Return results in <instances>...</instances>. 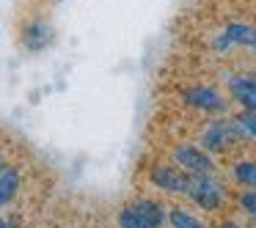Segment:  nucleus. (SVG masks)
Returning <instances> with one entry per match:
<instances>
[{
	"instance_id": "nucleus-1",
	"label": "nucleus",
	"mask_w": 256,
	"mask_h": 228,
	"mask_svg": "<svg viewBox=\"0 0 256 228\" xmlns=\"http://www.w3.org/2000/svg\"><path fill=\"white\" fill-rule=\"evenodd\" d=\"M118 228H166L168 209L157 198H135L118 209Z\"/></svg>"
},
{
	"instance_id": "nucleus-2",
	"label": "nucleus",
	"mask_w": 256,
	"mask_h": 228,
	"mask_svg": "<svg viewBox=\"0 0 256 228\" xmlns=\"http://www.w3.org/2000/svg\"><path fill=\"white\" fill-rule=\"evenodd\" d=\"M184 195L204 212L223 209V201H226L223 182L215 176V173H196V176H190L188 179V193Z\"/></svg>"
},
{
	"instance_id": "nucleus-3",
	"label": "nucleus",
	"mask_w": 256,
	"mask_h": 228,
	"mask_svg": "<svg viewBox=\"0 0 256 228\" xmlns=\"http://www.w3.org/2000/svg\"><path fill=\"white\" fill-rule=\"evenodd\" d=\"M245 143V135L242 129H240V124L234 121V118H215V121H210L204 129H201V149H206L210 154H215V151H226L232 149V146H240Z\"/></svg>"
},
{
	"instance_id": "nucleus-4",
	"label": "nucleus",
	"mask_w": 256,
	"mask_h": 228,
	"mask_svg": "<svg viewBox=\"0 0 256 228\" xmlns=\"http://www.w3.org/2000/svg\"><path fill=\"white\" fill-rule=\"evenodd\" d=\"M171 160L179 171H184L188 176L196 173H215V157L206 149H201L198 143H176L171 149Z\"/></svg>"
},
{
	"instance_id": "nucleus-5",
	"label": "nucleus",
	"mask_w": 256,
	"mask_h": 228,
	"mask_svg": "<svg viewBox=\"0 0 256 228\" xmlns=\"http://www.w3.org/2000/svg\"><path fill=\"white\" fill-rule=\"evenodd\" d=\"M182 99H184V105L196 107L201 113H226L228 110V99L215 85H204V83L188 85V88H182Z\"/></svg>"
},
{
	"instance_id": "nucleus-6",
	"label": "nucleus",
	"mask_w": 256,
	"mask_h": 228,
	"mask_svg": "<svg viewBox=\"0 0 256 228\" xmlns=\"http://www.w3.org/2000/svg\"><path fill=\"white\" fill-rule=\"evenodd\" d=\"M188 173L179 171L176 165H168V162H157L149 168V182L152 187H157L160 193H171V195H184L188 193Z\"/></svg>"
},
{
	"instance_id": "nucleus-7",
	"label": "nucleus",
	"mask_w": 256,
	"mask_h": 228,
	"mask_svg": "<svg viewBox=\"0 0 256 228\" xmlns=\"http://www.w3.org/2000/svg\"><path fill=\"white\" fill-rule=\"evenodd\" d=\"M20 41H22V47L28 52H44V50H50L52 41H56V30H52V25L47 22V19L34 17V19H28V22H22V28H20Z\"/></svg>"
},
{
	"instance_id": "nucleus-8",
	"label": "nucleus",
	"mask_w": 256,
	"mask_h": 228,
	"mask_svg": "<svg viewBox=\"0 0 256 228\" xmlns=\"http://www.w3.org/2000/svg\"><path fill=\"white\" fill-rule=\"evenodd\" d=\"M228 94L242 110H256V74H234L228 80Z\"/></svg>"
},
{
	"instance_id": "nucleus-9",
	"label": "nucleus",
	"mask_w": 256,
	"mask_h": 228,
	"mask_svg": "<svg viewBox=\"0 0 256 228\" xmlns=\"http://www.w3.org/2000/svg\"><path fill=\"white\" fill-rule=\"evenodd\" d=\"M20 187H22V171L17 165H8L0 173V212L14 204V198L20 195Z\"/></svg>"
},
{
	"instance_id": "nucleus-10",
	"label": "nucleus",
	"mask_w": 256,
	"mask_h": 228,
	"mask_svg": "<svg viewBox=\"0 0 256 228\" xmlns=\"http://www.w3.org/2000/svg\"><path fill=\"white\" fill-rule=\"evenodd\" d=\"M220 33L226 36V41L232 47H250V50H256V25L237 22V19H234V22H228Z\"/></svg>"
},
{
	"instance_id": "nucleus-11",
	"label": "nucleus",
	"mask_w": 256,
	"mask_h": 228,
	"mask_svg": "<svg viewBox=\"0 0 256 228\" xmlns=\"http://www.w3.org/2000/svg\"><path fill=\"white\" fill-rule=\"evenodd\" d=\"M232 176L242 190H256V160H237L232 165Z\"/></svg>"
},
{
	"instance_id": "nucleus-12",
	"label": "nucleus",
	"mask_w": 256,
	"mask_h": 228,
	"mask_svg": "<svg viewBox=\"0 0 256 228\" xmlns=\"http://www.w3.org/2000/svg\"><path fill=\"white\" fill-rule=\"evenodd\" d=\"M168 228H210L201 217H196L193 212L182 209V206H171L168 209Z\"/></svg>"
},
{
	"instance_id": "nucleus-13",
	"label": "nucleus",
	"mask_w": 256,
	"mask_h": 228,
	"mask_svg": "<svg viewBox=\"0 0 256 228\" xmlns=\"http://www.w3.org/2000/svg\"><path fill=\"white\" fill-rule=\"evenodd\" d=\"M234 121L240 124L245 140H256V110H242L240 116H234Z\"/></svg>"
},
{
	"instance_id": "nucleus-14",
	"label": "nucleus",
	"mask_w": 256,
	"mask_h": 228,
	"mask_svg": "<svg viewBox=\"0 0 256 228\" xmlns=\"http://www.w3.org/2000/svg\"><path fill=\"white\" fill-rule=\"evenodd\" d=\"M237 206L242 215H248L250 220L256 223V190H242V193L237 195Z\"/></svg>"
},
{
	"instance_id": "nucleus-15",
	"label": "nucleus",
	"mask_w": 256,
	"mask_h": 228,
	"mask_svg": "<svg viewBox=\"0 0 256 228\" xmlns=\"http://www.w3.org/2000/svg\"><path fill=\"white\" fill-rule=\"evenodd\" d=\"M0 228H17V223L8 220V217H3V212H0Z\"/></svg>"
},
{
	"instance_id": "nucleus-16",
	"label": "nucleus",
	"mask_w": 256,
	"mask_h": 228,
	"mask_svg": "<svg viewBox=\"0 0 256 228\" xmlns=\"http://www.w3.org/2000/svg\"><path fill=\"white\" fill-rule=\"evenodd\" d=\"M223 228H248V226L240 220H223Z\"/></svg>"
},
{
	"instance_id": "nucleus-17",
	"label": "nucleus",
	"mask_w": 256,
	"mask_h": 228,
	"mask_svg": "<svg viewBox=\"0 0 256 228\" xmlns=\"http://www.w3.org/2000/svg\"><path fill=\"white\" fill-rule=\"evenodd\" d=\"M8 165H12V162H8V160H6V154H3V151H0V173L6 171Z\"/></svg>"
}]
</instances>
